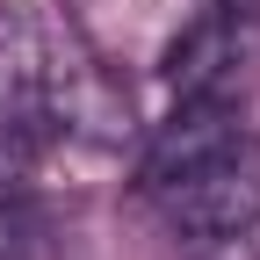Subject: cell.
<instances>
[{"instance_id": "cell-1", "label": "cell", "mask_w": 260, "mask_h": 260, "mask_svg": "<svg viewBox=\"0 0 260 260\" xmlns=\"http://www.w3.org/2000/svg\"><path fill=\"white\" fill-rule=\"evenodd\" d=\"M145 195L188 246H232L260 224V138L224 102H181L145 152Z\"/></svg>"}, {"instance_id": "cell-2", "label": "cell", "mask_w": 260, "mask_h": 260, "mask_svg": "<svg viewBox=\"0 0 260 260\" xmlns=\"http://www.w3.org/2000/svg\"><path fill=\"white\" fill-rule=\"evenodd\" d=\"M239 58H246V15L210 8L167 51V87L181 94V102H224V87L239 80Z\"/></svg>"}, {"instance_id": "cell-3", "label": "cell", "mask_w": 260, "mask_h": 260, "mask_svg": "<svg viewBox=\"0 0 260 260\" xmlns=\"http://www.w3.org/2000/svg\"><path fill=\"white\" fill-rule=\"evenodd\" d=\"M0 260H58V232H51V217L15 188H0Z\"/></svg>"}, {"instance_id": "cell-4", "label": "cell", "mask_w": 260, "mask_h": 260, "mask_svg": "<svg viewBox=\"0 0 260 260\" xmlns=\"http://www.w3.org/2000/svg\"><path fill=\"white\" fill-rule=\"evenodd\" d=\"M217 8H232V15H260V0H217Z\"/></svg>"}]
</instances>
